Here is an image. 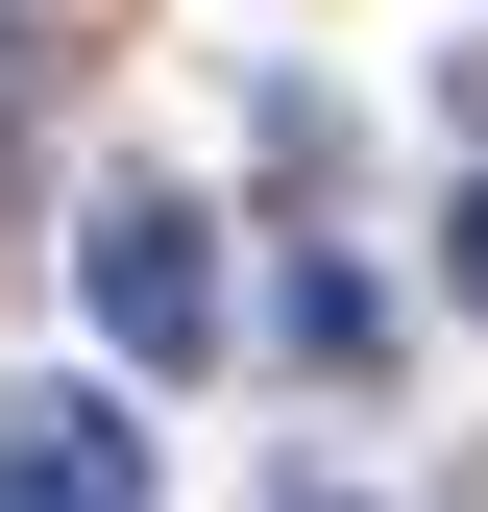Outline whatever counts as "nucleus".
<instances>
[{
  "label": "nucleus",
  "mask_w": 488,
  "mask_h": 512,
  "mask_svg": "<svg viewBox=\"0 0 488 512\" xmlns=\"http://www.w3.org/2000/svg\"><path fill=\"white\" fill-rule=\"evenodd\" d=\"M440 293L488 317V171H464V196H440Z\"/></svg>",
  "instance_id": "3"
},
{
  "label": "nucleus",
  "mask_w": 488,
  "mask_h": 512,
  "mask_svg": "<svg viewBox=\"0 0 488 512\" xmlns=\"http://www.w3.org/2000/svg\"><path fill=\"white\" fill-rule=\"evenodd\" d=\"M74 269H98V342H122V366H220V317H244L220 244H196V196H98Z\"/></svg>",
  "instance_id": "1"
},
{
  "label": "nucleus",
  "mask_w": 488,
  "mask_h": 512,
  "mask_svg": "<svg viewBox=\"0 0 488 512\" xmlns=\"http://www.w3.org/2000/svg\"><path fill=\"white\" fill-rule=\"evenodd\" d=\"M0 512H147V439H122L98 391H49L25 439H0Z\"/></svg>",
  "instance_id": "2"
}]
</instances>
